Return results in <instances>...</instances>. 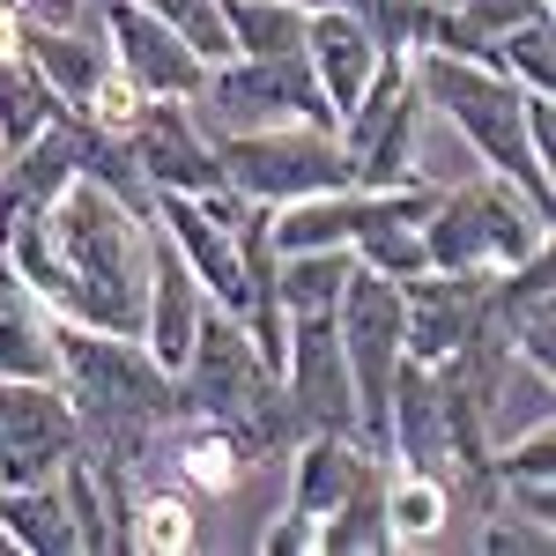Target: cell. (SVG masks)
Wrapping results in <instances>:
<instances>
[{
  "instance_id": "1",
  "label": "cell",
  "mask_w": 556,
  "mask_h": 556,
  "mask_svg": "<svg viewBox=\"0 0 556 556\" xmlns=\"http://www.w3.org/2000/svg\"><path fill=\"white\" fill-rule=\"evenodd\" d=\"M0 253L15 260V275L52 304V319H75V327H104V334H134L141 342L156 230L112 186L75 172L67 193L45 215H23V223L0 230Z\"/></svg>"
},
{
  "instance_id": "2",
  "label": "cell",
  "mask_w": 556,
  "mask_h": 556,
  "mask_svg": "<svg viewBox=\"0 0 556 556\" xmlns=\"http://www.w3.org/2000/svg\"><path fill=\"white\" fill-rule=\"evenodd\" d=\"M52 349H60V393H67L75 430H83V460L119 475H149L156 445L178 424L172 371L134 334H104V327H75V319H60Z\"/></svg>"
},
{
  "instance_id": "3",
  "label": "cell",
  "mask_w": 556,
  "mask_h": 556,
  "mask_svg": "<svg viewBox=\"0 0 556 556\" xmlns=\"http://www.w3.org/2000/svg\"><path fill=\"white\" fill-rule=\"evenodd\" d=\"M408 75H416V97H424V112H438L453 141L475 156V172H497L513 178L519 193H534V201H549L556 208V186H549V164L527 149V119H519V104H527V89L513 75H497L490 60H468V52H408Z\"/></svg>"
},
{
  "instance_id": "4",
  "label": "cell",
  "mask_w": 556,
  "mask_h": 556,
  "mask_svg": "<svg viewBox=\"0 0 556 556\" xmlns=\"http://www.w3.org/2000/svg\"><path fill=\"white\" fill-rule=\"evenodd\" d=\"M549 201L519 193L513 178L497 172H468L453 186L430 193V215H424V260L438 275H505L519 260L549 253Z\"/></svg>"
},
{
  "instance_id": "5",
  "label": "cell",
  "mask_w": 556,
  "mask_h": 556,
  "mask_svg": "<svg viewBox=\"0 0 556 556\" xmlns=\"http://www.w3.org/2000/svg\"><path fill=\"white\" fill-rule=\"evenodd\" d=\"M186 112H193V127L208 134V141H223V134H260V127H290V119L327 127V134L342 127L298 52H290V60H245V52L215 60L208 75H201V89L186 97Z\"/></svg>"
},
{
  "instance_id": "6",
  "label": "cell",
  "mask_w": 556,
  "mask_h": 556,
  "mask_svg": "<svg viewBox=\"0 0 556 556\" xmlns=\"http://www.w3.org/2000/svg\"><path fill=\"white\" fill-rule=\"evenodd\" d=\"M215 172L253 208H290V201L349 186V156L327 127L290 119V127H260V134H223L215 141Z\"/></svg>"
},
{
  "instance_id": "7",
  "label": "cell",
  "mask_w": 556,
  "mask_h": 556,
  "mask_svg": "<svg viewBox=\"0 0 556 556\" xmlns=\"http://www.w3.org/2000/svg\"><path fill=\"white\" fill-rule=\"evenodd\" d=\"M416 127H424V97H416V75H408V52H379V75L364 83V97L342 112V141L349 156V186H430L416 172Z\"/></svg>"
},
{
  "instance_id": "8",
  "label": "cell",
  "mask_w": 556,
  "mask_h": 556,
  "mask_svg": "<svg viewBox=\"0 0 556 556\" xmlns=\"http://www.w3.org/2000/svg\"><path fill=\"white\" fill-rule=\"evenodd\" d=\"M334 334L349 356V386H356V438L379 453L386 445V393H393V364H401V282L349 267L342 298H334Z\"/></svg>"
},
{
  "instance_id": "9",
  "label": "cell",
  "mask_w": 556,
  "mask_h": 556,
  "mask_svg": "<svg viewBox=\"0 0 556 556\" xmlns=\"http://www.w3.org/2000/svg\"><path fill=\"white\" fill-rule=\"evenodd\" d=\"M83 453V430L60 379H0V490L8 482H60Z\"/></svg>"
},
{
  "instance_id": "10",
  "label": "cell",
  "mask_w": 556,
  "mask_h": 556,
  "mask_svg": "<svg viewBox=\"0 0 556 556\" xmlns=\"http://www.w3.org/2000/svg\"><path fill=\"white\" fill-rule=\"evenodd\" d=\"M386 468L408 475H438L460 482V445H453V416H445V386L430 364L401 356L393 364V393H386Z\"/></svg>"
},
{
  "instance_id": "11",
  "label": "cell",
  "mask_w": 556,
  "mask_h": 556,
  "mask_svg": "<svg viewBox=\"0 0 556 556\" xmlns=\"http://www.w3.org/2000/svg\"><path fill=\"white\" fill-rule=\"evenodd\" d=\"M282 393H290L304 430H356V386H349V356H342V334H334V312H298L290 319Z\"/></svg>"
},
{
  "instance_id": "12",
  "label": "cell",
  "mask_w": 556,
  "mask_h": 556,
  "mask_svg": "<svg viewBox=\"0 0 556 556\" xmlns=\"http://www.w3.org/2000/svg\"><path fill=\"white\" fill-rule=\"evenodd\" d=\"M141 215H149V230L172 245L178 260H186V275L208 290V304H223V312H245V275H238V238L215 223L193 193H172V186H149V201H141Z\"/></svg>"
},
{
  "instance_id": "13",
  "label": "cell",
  "mask_w": 556,
  "mask_h": 556,
  "mask_svg": "<svg viewBox=\"0 0 556 556\" xmlns=\"http://www.w3.org/2000/svg\"><path fill=\"white\" fill-rule=\"evenodd\" d=\"M482 304H490V275H438V267L408 275L401 282V356L445 364L482 327Z\"/></svg>"
},
{
  "instance_id": "14",
  "label": "cell",
  "mask_w": 556,
  "mask_h": 556,
  "mask_svg": "<svg viewBox=\"0 0 556 556\" xmlns=\"http://www.w3.org/2000/svg\"><path fill=\"white\" fill-rule=\"evenodd\" d=\"M104 45H112V67L134 75L149 97H178L186 104L201 89V75H208V60L178 38L172 23H156L149 8H134V0H104Z\"/></svg>"
},
{
  "instance_id": "15",
  "label": "cell",
  "mask_w": 556,
  "mask_h": 556,
  "mask_svg": "<svg viewBox=\"0 0 556 556\" xmlns=\"http://www.w3.org/2000/svg\"><path fill=\"white\" fill-rule=\"evenodd\" d=\"M127 156L141 186H172V193H215L223 172H215V141L193 127V112L178 97H149V112L127 127Z\"/></svg>"
},
{
  "instance_id": "16",
  "label": "cell",
  "mask_w": 556,
  "mask_h": 556,
  "mask_svg": "<svg viewBox=\"0 0 556 556\" xmlns=\"http://www.w3.org/2000/svg\"><path fill=\"white\" fill-rule=\"evenodd\" d=\"M298 60L312 67V83H319V97L334 104V119H342L349 104L364 97V83L379 75V45H371V30L349 15L342 0H327V8H312V15H304Z\"/></svg>"
},
{
  "instance_id": "17",
  "label": "cell",
  "mask_w": 556,
  "mask_h": 556,
  "mask_svg": "<svg viewBox=\"0 0 556 556\" xmlns=\"http://www.w3.org/2000/svg\"><path fill=\"white\" fill-rule=\"evenodd\" d=\"M23 60L38 67L45 83H52V97L67 104V112H83L89 89H97V75L112 67V45H104V0L89 8L83 23H23Z\"/></svg>"
},
{
  "instance_id": "18",
  "label": "cell",
  "mask_w": 556,
  "mask_h": 556,
  "mask_svg": "<svg viewBox=\"0 0 556 556\" xmlns=\"http://www.w3.org/2000/svg\"><path fill=\"white\" fill-rule=\"evenodd\" d=\"M282 460H290V513H304L312 527H327L334 505L364 482V468H371L379 453H371L356 430H304Z\"/></svg>"
},
{
  "instance_id": "19",
  "label": "cell",
  "mask_w": 556,
  "mask_h": 556,
  "mask_svg": "<svg viewBox=\"0 0 556 556\" xmlns=\"http://www.w3.org/2000/svg\"><path fill=\"white\" fill-rule=\"evenodd\" d=\"M67 178H75V119H52L38 141L0 156V230L23 215H45L67 193Z\"/></svg>"
},
{
  "instance_id": "20",
  "label": "cell",
  "mask_w": 556,
  "mask_h": 556,
  "mask_svg": "<svg viewBox=\"0 0 556 556\" xmlns=\"http://www.w3.org/2000/svg\"><path fill=\"white\" fill-rule=\"evenodd\" d=\"M60 319L52 304L15 275V260L0 253V379H60Z\"/></svg>"
},
{
  "instance_id": "21",
  "label": "cell",
  "mask_w": 556,
  "mask_h": 556,
  "mask_svg": "<svg viewBox=\"0 0 556 556\" xmlns=\"http://www.w3.org/2000/svg\"><path fill=\"white\" fill-rule=\"evenodd\" d=\"M201 312H208V290L186 275V260L156 238V267H149V312H141V349L178 371L186 364V349H193V327H201Z\"/></svg>"
},
{
  "instance_id": "22",
  "label": "cell",
  "mask_w": 556,
  "mask_h": 556,
  "mask_svg": "<svg viewBox=\"0 0 556 556\" xmlns=\"http://www.w3.org/2000/svg\"><path fill=\"white\" fill-rule=\"evenodd\" d=\"M0 534L15 556H83L60 482H8L0 490Z\"/></svg>"
},
{
  "instance_id": "23",
  "label": "cell",
  "mask_w": 556,
  "mask_h": 556,
  "mask_svg": "<svg viewBox=\"0 0 556 556\" xmlns=\"http://www.w3.org/2000/svg\"><path fill=\"white\" fill-rule=\"evenodd\" d=\"M164 453H172L178 490H186V497H230V490L253 475L245 445H238V438H230L223 424H172Z\"/></svg>"
},
{
  "instance_id": "24",
  "label": "cell",
  "mask_w": 556,
  "mask_h": 556,
  "mask_svg": "<svg viewBox=\"0 0 556 556\" xmlns=\"http://www.w3.org/2000/svg\"><path fill=\"white\" fill-rule=\"evenodd\" d=\"M201 542V513L186 490H156L149 475L134 482L127 497V519H119V549H141V556H186Z\"/></svg>"
},
{
  "instance_id": "25",
  "label": "cell",
  "mask_w": 556,
  "mask_h": 556,
  "mask_svg": "<svg viewBox=\"0 0 556 556\" xmlns=\"http://www.w3.org/2000/svg\"><path fill=\"white\" fill-rule=\"evenodd\" d=\"M542 424H556V371L513 356L505 379H497V393H490L482 438H490V453H497V445H513V438H527V430H542Z\"/></svg>"
},
{
  "instance_id": "26",
  "label": "cell",
  "mask_w": 556,
  "mask_h": 556,
  "mask_svg": "<svg viewBox=\"0 0 556 556\" xmlns=\"http://www.w3.org/2000/svg\"><path fill=\"white\" fill-rule=\"evenodd\" d=\"M445 527H453V482L386 468V542H393V549H424Z\"/></svg>"
},
{
  "instance_id": "27",
  "label": "cell",
  "mask_w": 556,
  "mask_h": 556,
  "mask_svg": "<svg viewBox=\"0 0 556 556\" xmlns=\"http://www.w3.org/2000/svg\"><path fill=\"white\" fill-rule=\"evenodd\" d=\"M52 119H67V104L52 97V83L23 52H0V156L23 149V141H38Z\"/></svg>"
},
{
  "instance_id": "28",
  "label": "cell",
  "mask_w": 556,
  "mask_h": 556,
  "mask_svg": "<svg viewBox=\"0 0 556 556\" xmlns=\"http://www.w3.org/2000/svg\"><path fill=\"white\" fill-rule=\"evenodd\" d=\"M393 549L386 542V453L364 468V482L349 490L342 505H334V519L319 527V556H379Z\"/></svg>"
},
{
  "instance_id": "29",
  "label": "cell",
  "mask_w": 556,
  "mask_h": 556,
  "mask_svg": "<svg viewBox=\"0 0 556 556\" xmlns=\"http://www.w3.org/2000/svg\"><path fill=\"white\" fill-rule=\"evenodd\" d=\"M215 8H223L230 52H245V60H290L304 45V15H312V8H282V0H215Z\"/></svg>"
},
{
  "instance_id": "30",
  "label": "cell",
  "mask_w": 556,
  "mask_h": 556,
  "mask_svg": "<svg viewBox=\"0 0 556 556\" xmlns=\"http://www.w3.org/2000/svg\"><path fill=\"white\" fill-rule=\"evenodd\" d=\"M349 267H356L349 245H327V253H282V267H275V298H282L290 319H298V312H334Z\"/></svg>"
},
{
  "instance_id": "31",
  "label": "cell",
  "mask_w": 556,
  "mask_h": 556,
  "mask_svg": "<svg viewBox=\"0 0 556 556\" xmlns=\"http://www.w3.org/2000/svg\"><path fill=\"white\" fill-rule=\"evenodd\" d=\"M342 8L371 30L379 52H424L438 45V23H445V8H430V0H342Z\"/></svg>"
},
{
  "instance_id": "32",
  "label": "cell",
  "mask_w": 556,
  "mask_h": 556,
  "mask_svg": "<svg viewBox=\"0 0 556 556\" xmlns=\"http://www.w3.org/2000/svg\"><path fill=\"white\" fill-rule=\"evenodd\" d=\"M490 67L513 75L519 89H556V15L513 23L505 38H490Z\"/></svg>"
},
{
  "instance_id": "33",
  "label": "cell",
  "mask_w": 556,
  "mask_h": 556,
  "mask_svg": "<svg viewBox=\"0 0 556 556\" xmlns=\"http://www.w3.org/2000/svg\"><path fill=\"white\" fill-rule=\"evenodd\" d=\"M134 8H149L156 23H172L208 67H215V60H230V30H223V8H215V0H134Z\"/></svg>"
},
{
  "instance_id": "34",
  "label": "cell",
  "mask_w": 556,
  "mask_h": 556,
  "mask_svg": "<svg viewBox=\"0 0 556 556\" xmlns=\"http://www.w3.org/2000/svg\"><path fill=\"white\" fill-rule=\"evenodd\" d=\"M475 549H490V556H549L556 549V527L549 519H527L519 513V505H505V497H497V490H490V527H482V534H475Z\"/></svg>"
},
{
  "instance_id": "35",
  "label": "cell",
  "mask_w": 556,
  "mask_h": 556,
  "mask_svg": "<svg viewBox=\"0 0 556 556\" xmlns=\"http://www.w3.org/2000/svg\"><path fill=\"white\" fill-rule=\"evenodd\" d=\"M141 112H149V89L134 83V75H119V67H104L97 89H89V104L75 112V119H89V127H104V134H127Z\"/></svg>"
},
{
  "instance_id": "36",
  "label": "cell",
  "mask_w": 556,
  "mask_h": 556,
  "mask_svg": "<svg viewBox=\"0 0 556 556\" xmlns=\"http://www.w3.org/2000/svg\"><path fill=\"white\" fill-rule=\"evenodd\" d=\"M453 15L468 23L475 38H505L513 23H534V15H556V0H453Z\"/></svg>"
},
{
  "instance_id": "37",
  "label": "cell",
  "mask_w": 556,
  "mask_h": 556,
  "mask_svg": "<svg viewBox=\"0 0 556 556\" xmlns=\"http://www.w3.org/2000/svg\"><path fill=\"white\" fill-rule=\"evenodd\" d=\"M260 549H267V556H298V549H319V527H312L304 513H290V505H282V519H275V527L260 534Z\"/></svg>"
},
{
  "instance_id": "38",
  "label": "cell",
  "mask_w": 556,
  "mask_h": 556,
  "mask_svg": "<svg viewBox=\"0 0 556 556\" xmlns=\"http://www.w3.org/2000/svg\"><path fill=\"white\" fill-rule=\"evenodd\" d=\"M89 8H97V0H30V15H38V23H83Z\"/></svg>"
},
{
  "instance_id": "39",
  "label": "cell",
  "mask_w": 556,
  "mask_h": 556,
  "mask_svg": "<svg viewBox=\"0 0 556 556\" xmlns=\"http://www.w3.org/2000/svg\"><path fill=\"white\" fill-rule=\"evenodd\" d=\"M282 8H327V0H282Z\"/></svg>"
},
{
  "instance_id": "40",
  "label": "cell",
  "mask_w": 556,
  "mask_h": 556,
  "mask_svg": "<svg viewBox=\"0 0 556 556\" xmlns=\"http://www.w3.org/2000/svg\"><path fill=\"white\" fill-rule=\"evenodd\" d=\"M430 8H453V0H430Z\"/></svg>"
}]
</instances>
